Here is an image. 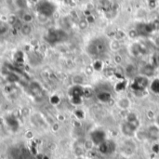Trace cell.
I'll use <instances>...</instances> for the list:
<instances>
[{
    "instance_id": "11",
    "label": "cell",
    "mask_w": 159,
    "mask_h": 159,
    "mask_svg": "<svg viewBox=\"0 0 159 159\" xmlns=\"http://www.w3.org/2000/svg\"><path fill=\"white\" fill-rule=\"evenodd\" d=\"M60 101V99L57 97V96H52L51 98H50V102H52L53 104H56V103H58Z\"/></svg>"
},
{
    "instance_id": "4",
    "label": "cell",
    "mask_w": 159,
    "mask_h": 159,
    "mask_svg": "<svg viewBox=\"0 0 159 159\" xmlns=\"http://www.w3.org/2000/svg\"><path fill=\"white\" fill-rule=\"evenodd\" d=\"M6 123L8 124V126L12 129V130H17L19 129V122H18L17 118H15L13 115H8L6 117Z\"/></svg>"
},
{
    "instance_id": "9",
    "label": "cell",
    "mask_w": 159,
    "mask_h": 159,
    "mask_svg": "<svg viewBox=\"0 0 159 159\" xmlns=\"http://www.w3.org/2000/svg\"><path fill=\"white\" fill-rule=\"evenodd\" d=\"M16 5L20 9H25L28 5V0H16Z\"/></svg>"
},
{
    "instance_id": "2",
    "label": "cell",
    "mask_w": 159,
    "mask_h": 159,
    "mask_svg": "<svg viewBox=\"0 0 159 159\" xmlns=\"http://www.w3.org/2000/svg\"><path fill=\"white\" fill-rule=\"evenodd\" d=\"M62 31L61 30H51L47 34V40L49 42V43H57L58 41H60L62 39Z\"/></svg>"
},
{
    "instance_id": "8",
    "label": "cell",
    "mask_w": 159,
    "mask_h": 159,
    "mask_svg": "<svg viewBox=\"0 0 159 159\" xmlns=\"http://www.w3.org/2000/svg\"><path fill=\"white\" fill-rule=\"evenodd\" d=\"M22 19H23V21L24 22V23H30L33 22L34 17H33V15L30 14V13H24V14L23 15V17H22Z\"/></svg>"
},
{
    "instance_id": "7",
    "label": "cell",
    "mask_w": 159,
    "mask_h": 159,
    "mask_svg": "<svg viewBox=\"0 0 159 159\" xmlns=\"http://www.w3.org/2000/svg\"><path fill=\"white\" fill-rule=\"evenodd\" d=\"M14 60L17 62H23V53L22 51H16L15 54H14Z\"/></svg>"
},
{
    "instance_id": "3",
    "label": "cell",
    "mask_w": 159,
    "mask_h": 159,
    "mask_svg": "<svg viewBox=\"0 0 159 159\" xmlns=\"http://www.w3.org/2000/svg\"><path fill=\"white\" fill-rule=\"evenodd\" d=\"M29 90L31 92V94L34 97H41L42 94H43V90H42V87H40V85L37 82H33L30 84L29 86Z\"/></svg>"
},
{
    "instance_id": "1",
    "label": "cell",
    "mask_w": 159,
    "mask_h": 159,
    "mask_svg": "<svg viewBox=\"0 0 159 159\" xmlns=\"http://www.w3.org/2000/svg\"><path fill=\"white\" fill-rule=\"evenodd\" d=\"M37 11L39 15L48 18L53 15V13L56 10V7L52 2L48 0H41L37 3Z\"/></svg>"
},
{
    "instance_id": "5",
    "label": "cell",
    "mask_w": 159,
    "mask_h": 159,
    "mask_svg": "<svg viewBox=\"0 0 159 159\" xmlns=\"http://www.w3.org/2000/svg\"><path fill=\"white\" fill-rule=\"evenodd\" d=\"M9 23L5 21H0V35H4L9 32Z\"/></svg>"
},
{
    "instance_id": "10",
    "label": "cell",
    "mask_w": 159,
    "mask_h": 159,
    "mask_svg": "<svg viewBox=\"0 0 159 159\" xmlns=\"http://www.w3.org/2000/svg\"><path fill=\"white\" fill-rule=\"evenodd\" d=\"M8 80L10 82H17L18 80H19V77H18V76L16 74H14L13 72H10V73H9Z\"/></svg>"
},
{
    "instance_id": "6",
    "label": "cell",
    "mask_w": 159,
    "mask_h": 159,
    "mask_svg": "<svg viewBox=\"0 0 159 159\" xmlns=\"http://www.w3.org/2000/svg\"><path fill=\"white\" fill-rule=\"evenodd\" d=\"M21 33L24 35V37H27L32 33V27L29 23H24L23 25L21 26Z\"/></svg>"
}]
</instances>
